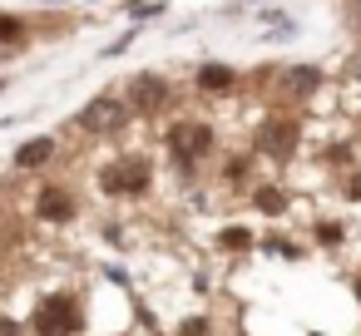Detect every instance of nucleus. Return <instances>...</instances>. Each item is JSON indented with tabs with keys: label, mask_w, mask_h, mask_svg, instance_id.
Here are the masks:
<instances>
[{
	"label": "nucleus",
	"mask_w": 361,
	"mask_h": 336,
	"mask_svg": "<svg viewBox=\"0 0 361 336\" xmlns=\"http://www.w3.org/2000/svg\"><path fill=\"white\" fill-rule=\"evenodd\" d=\"M30 331L35 336H80V301L70 292H50L35 301V316H30Z\"/></svg>",
	"instance_id": "1"
},
{
	"label": "nucleus",
	"mask_w": 361,
	"mask_h": 336,
	"mask_svg": "<svg viewBox=\"0 0 361 336\" xmlns=\"http://www.w3.org/2000/svg\"><path fill=\"white\" fill-rule=\"evenodd\" d=\"M208 154H213V124H193V119H183V124L169 129V158H173L183 173H193Z\"/></svg>",
	"instance_id": "2"
},
{
	"label": "nucleus",
	"mask_w": 361,
	"mask_h": 336,
	"mask_svg": "<svg viewBox=\"0 0 361 336\" xmlns=\"http://www.w3.org/2000/svg\"><path fill=\"white\" fill-rule=\"evenodd\" d=\"M124 124H129V99L124 94H99L80 109V129L90 139H114Z\"/></svg>",
	"instance_id": "3"
},
{
	"label": "nucleus",
	"mask_w": 361,
	"mask_h": 336,
	"mask_svg": "<svg viewBox=\"0 0 361 336\" xmlns=\"http://www.w3.org/2000/svg\"><path fill=\"white\" fill-rule=\"evenodd\" d=\"M104 193H119V198H139V193H149V183H154V173H149V158H119V163H109L104 168Z\"/></svg>",
	"instance_id": "4"
},
{
	"label": "nucleus",
	"mask_w": 361,
	"mask_h": 336,
	"mask_svg": "<svg viewBox=\"0 0 361 336\" xmlns=\"http://www.w3.org/2000/svg\"><path fill=\"white\" fill-rule=\"evenodd\" d=\"M75 213H80V203H75L70 188H55V183H50V188L35 193V218H40V223H55V228H60V223H70Z\"/></svg>",
	"instance_id": "5"
},
{
	"label": "nucleus",
	"mask_w": 361,
	"mask_h": 336,
	"mask_svg": "<svg viewBox=\"0 0 361 336\" xmlns=\"http://www.w3.org/2000/svg\"><path fill=\"white\" fill-rule=\"evenodd\" d=\"M257 149H262L267 158H292V149H297V124H292V119H267V124L257 129Z\"/></svg>",
	"instance_id": "6"
},
{
	"label": "nucleus",
	"mask_w": 361,
	"mask_h": 336,
	"mask_svg": "<svg viewBox=\"0 0 361 336\" xmlns=\"http://www.w3.org/2000/svg\"><path fill=\"white\" fill-rule=\"evenodd\" d=\"M277 89H282V99H307V94L322 89V70L317 65H292V70L277 75Z\"/></svg>",
	"instance_id": "7"
},
{
	"label": "nucleus",
	"mask_w": 361,
	"mask_h": 336,
	"mask_svg": "<svg viewBox=\"0 0 361 336\" xmlns=\"http://www.w3.org/2000/svg\"><path fill=\"white\" fill-rule=\"evenodd\" d=\"M129 94H134L139 109H164V104H169V80H164V75H139V80L129 85Z\"/></svg>",
	"instance_id": "8"
},
{
	"label": "nucleus",
	"mask_w": 361,
	"mask_h": 336,
	"mask_svg": "<svg viewBox=\"0 0 361 336\" xmlns=\"http://www.w3.org/2000/svg\"><path fill=\"white\" fill-rule=\"evenodd\" d=\"M198 89L203 94H233L238 89V75L228 65H198Z\"/></svg>",
	"instance_id": "9"
},
{
	"label": "nucleus",
	"mask_w": 361,
	"mask_h": 336,
	"mask_svg": "<svg viewBox=\"0 0 361 336\" xmlns=\"http://www.w3.org/2000/svg\"><path fill=\"white\" fill-rule=\"evenodd\" d=\"M50 154H55V139H30V144H20V149H16V168H20V173H30V168L50 163Z\"/></svg>",
	"instance_id": "10"
},
{
	"label": "nucleus",
	"mask_w": 361,
	"mask_h": 336,
	"mask_svg": "<svg viewBox=\"0 0 361 336\" xmlns=\"http://www.w3.org/2000/svg\"><path fill=\"white\" fill-rule=\"evenodd\" d=\"M257 208H262V213H282V208H287V193H282V188H257Z\"/></svg>",
	"instance_id": "11"
},
{
	"label": "nucleus",
	"mask_w": 361,
	"mask_h": 336,
	"mask_svg": "<svg viewBox=\"0 0 361 336\" xmlns=\"http://www.w3.org/2000/svg\"><path fill=\"white\" fill-rule=\"evenodd\" d=\"M247 242H252V237H247L243 228H228V232H223V247H247Z\"/></svg>",
	"instance_id": "12"
},
{
	"label": "nucleus",
	"mask_w": 361,
	"mask_h": 336,
	"mask_svg": "<svg viewBox=\"0 0 361 336\" xmlns=\"http://www.w3.org/2000/svg\"><path fill=\"white\" fill-rule=\"evenodd\" d=\"M262 247H267V252H282V257H297V252H292V242H282V237H267Z\"/></svg>",
	"instance_id": "13"
},
{
	"label": "nucleus",
	"mask_w": 361,
	"mask_h": 336,
	"mask_svg": "<svg viewBox=\"0 0 361 336\" xmlns=\"http://www.w3.org/2000/svg\"><path fill=\"white\" fill-rule=\"evenodd\" d=\"M243 173H247V163H243V158H233V163H228V183H243Z\"/></svg>",
	"instance_id": "14"
},
{
	"label": "nucleus",
	"mask_w": 361,
	"mask_h": 336,
	"mask_svg": "<svg viewBox=\"0 0 361 336\" xmlns=\"http://www.w3.org/2000/svg\"><path fill=\"white\" fill-rule=\"evenodd\" d=\"M16 35H20V25H16V20H0V40H16Z\"/></svg>",
	"instance_id": "15"
},
{
	"label": "nucleus",
	"mask_w": 361,
	"mask_h": 336,
	"mask_svg": "<svg viewBox=\"0 0 361 336\" xmlns=\"http://www.w3.org/2000/svg\"><path fill=\"white\" fill-rule=\"evenodd\" d=\"M0 336H25V331H20V326H16L11 316H0Z\"/></svg>",
	"instance_id": "16"
},
{
	"label": "nucleus",
	"mask_w": 361,
	"mask_h": 336,
	"mask_svg": "<svg viewBox=\"0 0 361 336\" xmlns=\"http://www.w3.org/2000/svg\"><path fill=\"white\" fill-rule=\"evenodd\" d=\"M356 292H361V287H356Z\"/></svg>",
	"instance_id": "17"
}]
</instances>
